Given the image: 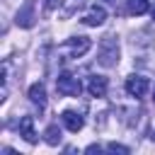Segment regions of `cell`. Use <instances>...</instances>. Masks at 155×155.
I'll list each match as a JSON object with an SVG mask.
<instances>
[{"mask_svg":"<svg viewBox=\"0 0 155 155\" xmlns=\"http://www.w3.org/2000/svg\"><path fill=\"white\" fill-rule=\"evenodd\" d=\"M119 39L116 36H104L102 41H99V48H97V63L102 65V68H114L116 63H119Z\"/></svg>","mask_w":155,"mask_h":155,"instance_id":"obj_1","label":"cell"},{"mask_svg":"<svg viewBox=\"0 0 155 155\" xmlns=\"http://www.w3.org/2000/svg\"><path fill=\"white\" fill-rule=\"evenodd\" d=\"M90 48H92V41H90L87 36H70V39H65V41L58 46V53H61L65 61H70V58L85 56Z\"/></svg>","mask_w":155,"mask_h":155,"instance_id":"obj_2","label":"cell"},{"mask_svg":"<svg viewBox=\"0 0 155 155\" xmlns=\"http://www.w3.org/2000/svg\"><path fill=\"white\" fill-rule=\"evenodd\" d=\"M56 90H58V94H63V97H78V94L82 92V85H80V80H78L73 73H61V75L56 78Z\"/></svg>","mask_w":155,"mask_h":155,"instance_id":"obj_3","label":"cell"},{"mask_svg":"<svg viewBox=\"0 0 155 155\" xmlns=\"http://www.w3.org/2000/svg\"><path fill=\"white\" fill-rule=\"evenodd\" d=\"M34 0H27L19 10H17V17H15V22H17V27H22V29H29V27H34Z\"/></svg>","mask_w":155,"mask_h":155,"instance_id":"obj_4","label":"cell"},{"mask_svg":"<svg viewBox=\"0 0 155 155\" xmlns=\"http://www.w3.org/2000/svg\"><path fill=\"white\" fill-rule=\"evenodd\" d=\"M126 92L131 94V97H143L145 92H148V78H143V75H131L128 80H126Z\"/></svg>","mask_w":155,"mask_h":155,"instance_id":"obj_5","label":"cell"},{"mask_svg":"<svg viewBox=\"0 0 155 155\" xmlns=\"http://www.w3.org/2000/svg\"><path fill=\"white\" fill-rule=\"evenodd\" d=\"M61 121H63V126H65L70 133H78V131L85 126L82 114H78V111H73V109H65V111L61 114Z\"/></svg>","mask_w":155,"mask_h":155,"instance_id":"obj_6","label":"cell"},{"mask_svg":"<svg viewBox=\"0 0 155 155\" xmlns=\"http://www.w3.org/2000/svg\"><path fill=\"white\" fill-rule=\"evenodd\" d=\"M104 22H107V10L99 7V5H94V7L82 17V24H87V27H102Z\"/></svg>","mask_w":155,"mask_h":155,"instance_id":"obj_7","label":"cell"},{"mask_svg":"<svg viewBox=\"0 0 155 155\" xmlns=\"http://www.w3.org/2000/svg\"><path fill=\"white\" fill-rule=\"evenodd\" d=\"M19 136L27 140V143H36L39 136L34 131V116H22L19 119Z\"/></svg>","mask_w":155,"mask_h":155,"instance_id":"obj_8","label":"cell"},{"mask_svg":"<svg viewBox=\"0 0 155 155\" xmlns=\"http://www.w3.org/2000/svg\"><path fill=\"white\" fill-rule=\"evenodd\" d=\"M107 87H109V82H107L104 75H92L90 82H87V92L92 97H104L107 94Z\"/></svg>","mask_w":155,"mask_h":155,"instance_id":"obj_9","label":"cell"},{"mask_svg":"<svg viewBox=\"0 0 155 155\" xmlns=\"http://www.w3.org/2000/svg\"><path fill=\"white\" fill-rule=\"evenodd\" d=\"M29 99H31L34 104H39V109H44V107H46V87H44L41 82H34V85L29 87Z\"/></svg>","mask_w":155,"mask_h":155,"instance_id":"obj_10","label":"cell"},{"mask_svg":"<svg viewBox=\"0 0 155 155\" xmlns=\"http://www.w3.org/2000/svg\"><path fill=\"white\" fill-rule=\"evenodd\" d=\"M44 140H46L48 145H58V143H61V128H58L56 124H51V126L44 131Z\"/></svg>","mask_w":155,"mask_h":155,"instance_id":"obj_11","label":"cell"},{"mask_svg":"<svg viewBox=\"0 0 155 155\" xmlns=\"http://www.w3.org/2000/svg\"><path fill=\"white\" fill-rule=\"evenodd\" d=\"M126 2H128V12L131 15H145L150 10L148 0H126Z\"/></svg>","mask_w":155,"mask_h":155,"instance_id":"obj_12","label":"cell"},{"mask_svg":"<svg viewBox=\"0 0 155 155\" xmlns=\"http://www.w3.org/2000/svg\"><path fill=\"white\" fill-rule=\"evenodd\" d=\"M82 5H85V0H68V5L63 7V17H73Z\"/></svg>","mask_w":155,"mask_h":155,"instance_id":"obj_13","label":"cell"},{"mask_svg":"<svg viewBox=\"0 0 155 155\" xmlns=\"http://www.w3.org/2000/svg\"><path fill=\"white\" fill-rule=\"evenodd\" d=\"M107 150H109V153H121V155H128V148H126V145H121V143H109V145H107Z\"/></svg>","mask_w":155,"mask_h":155,"instance_id":"obj_14","label":"cell"},{"mask_svg":"<svg viewBox=\"0 0 155 155\" xmlns=\"http://www.w3.org/2000/svg\"><path fill=\"white\" fill-rule=\"evenodd\" d=\"M58 5H61V0H46V2H44V10L51 12V10H56Z\"/></svg>","mask_w":155,"mask_h":155,"instance_id":"obj_15","label":"cell"},{"mask_svg":"<svg viewBox=\"0 0 155 155\" xmlns=\"http://www.w3.org/2000/svg\"><path fill=\"white\" fill-rule=\"evenodd\" d=\"M99 150H102V148H99V145H90V148H87V150H85V153H99Z\"/></svg>","mask_w":155,"mask_h":155,"instance_id":"obj_16","label":"cell"},{"mask_svg":"<svg viewBox=\"0 0 155 155\" xmlns=\"http://www.w3.org/2000/svg\"><path fill=\"white\" fill-rule=\"evenodd\" d=\"M150 15H153V19H155V7H153V10H150Z\"/></svg>","mask_w":155,"mask_h":155,"instance_id":"obj_17","label":"cell"},{"mask_svg":"<svg viewBox=\"0 0 155 155\" xmlns=\"http://www.w3.org/2000/svg\"><path fill=\"white\" fill-rule=\"evenodd\" d=\"M153 102H155V87H153Z\"/></svg>","mask_w":155,"mask_h":155,"instance_id":"obj_18","label":"cell"},{"mask_svg":"<svg viewBox=\"0 0 155 155\" xmlns=\"http://www.w3.org/2000/svg\"><path fill=\"white\" fill-rule=\"evenodd\" d=\"M153 140H155V131H153Z\"/></svg>","mask_w":155,"mask_h":155,"instance_id":"obj_19","label":"cell"}]
</instances>
